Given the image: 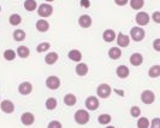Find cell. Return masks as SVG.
Wrapping results in <instances>:
<instances>
[{
    "label": "cell",
    "instance_id": "6da1fadb",
    "mask_svg": "<svg viewBox=\"0 0 160 128\" xmlns=\"http://www.w3.org/2000/svg\"><path fill=\"white\" fill-rule=\"evenodd\" d=\"M73 119H75V122H76L77 125L83 126V125H87L89 122L90 115H89V112L87 111L86 109H80V110H77V111L75 112Z\"/></svg>",
    "mask_w": 160,
    "mask_h": 128
},
{
    "label": "cell",
    "instance_id": "7a4b0ae2",
    "mask_svg": "<svg viewBox=\"0 0 160 128\" xmlns=\"http://www.w3.org/2000/svg\"><path fill=\"white\" fill-rule=\"evenodd\" d=\"M130 39L131 40H134L135 42H140V41H142L146 38V32H144V29L142 27H132L131 29H130Z\"/></svg>",
    "mask_w": 160,
    "mask_h": 128
},
{
    "label": "cell",
    "instance_id": "3957f363",
    "mask_svg": "<svg viewBox=\"0 0 160 128\" xmlns=\"http://www.w3.org/2000/svg\"><path fill=\"white\" fill-rule=\"evenodd\" d=\"M96 94H98V98L107 99L112 94V88L108 83H100L96 88Z\"/></svg>",
    "mask_w": 160,
    "mask_h": 128
},
{
    "label": "cell",
    "instance_id": "277c9868",
    "mask_svg": "<svg viewBox=\"0 0 160 128\" xmlns=\"http://www.w3.org/2000/svg\"><path fill=\"white\" fill-rule=\"evenodd\" d=\"M53 13V6L48 3H43L39 5L38 8V15L41 17V18H47V17L52 16Z\"/></svg>",
    "mask_w": 160,
    "mask_h": 128
},
{
    "label": "cell",
    "instance_id": "5b68a950",
    "mask_svg": "<svg viewBox=\"0 0 160 128\" xmlns=\"http://www.w3.org/2000/svg\"><path fill=\"white\" fill-rule=\"evenodd\" d=\"M84 104H86V108L90 110V111H95L99 109V106H100V100H99V98L95 96H89L86 98V102H84Z\"/></svg>",
    "mask_w": 160,
    "mask_h": 128
},
{
    "label": "cell",
    "instance_id": "8992f818",
    "mask_svg": "<svg viewBox=\"0 0 160 128\" xmlns=\"http://www.w3.org/2000/svg\"><path fill=\"white\" fill-rule=\"evenodd\" d=\"M149 21H151V16H149L147 12H144V11L137 12L136 16H135V22L137 23L138 27H144V25H147V24L149 23Z\"/></svg>",
    "mask_w": 160,
    "mask_h": 128
},
{
    "label": "cell",
    "instance_id": "52a82bcc",
    "mask_svg": "<svg viewBox=\"0 0 160 128\" xmlns=\"http://www.w3.org/2000/svg\"><path fill=\"white\" fill-rule=\"evenodd\" d=\"M60 85H62V81L56 75H51V76H48L47 79H46V86H47L48 89L56 91V89L60 87Z\"/></svg>",
    "mask_w": 160,
    "mask_h": 128
},
{
    "label": "cell",
    "instance_id": "ba28073f",
    "mask_svg": "<svg viewBox=\"0 0 160 128\" xmlns=\"http://www.w3.org/2000/svg\"><path fill=\"white\" fill-rule=\"evenodd\" d=\"M141 102L146 105H151L155 102V94L151 89H144L141 93Z\"/></svg>",
    "mask_w": 160,
    "mask_h": 128
},
{
    "label": "cell",
    "instance_id": "9c48e42d",
    "mask_svg": "<svg viewBox=\"0 0 160 128\" xmlns=\"http://www.w3.org/2000/svg\"><path fill=\"white\" fill-rule=\"evenodd\" d=\"M116 41H117L118 47L125 48V47H128L129 45H130V41H131V39H130V36H129V35H127V34H124V33H119V34L117 35V39H116Z\"/></svg>",
    "mask_w": 160,
    "mask_h": 128
},
{
    "label": "cell",
    "instance_id": "30bf717a",
    "mask_svg": "<svg viewBox=\"0 0 160 128\" xmlns=\"http://www.w3.org/2000/svg\"><path fill=\"white\" fill-rule=\"evenodd\" d=\"M78 25L83 29H88L93 25V18L89 16V15H81L78 17Z\"/></svg>",
    "mask_w": 160,
    "mask_h": 128
},
{
    "label": "cell",
    "instance_id": "8fae6325",
    "mask_svg": "<svg viewBox=\"0 0 160 128\" xmlns=\"http://www.w3.org/2000/svg\"><path fill=\"white\" fill-rule=\"evenodd\" d=\"M21 122L23 123L24 126L29 127V126H32L35 123V115L32 112H23L22 116H21Z\"/></svg>",
    "mask_w": 160,
    "mask_h": 128
},
{
    "label": "cell",
    "instance_id": "7c38bea8",
    "mask_svg": "<svg viewBox=\"0 0 160 128\" xmlns=\"http://www.w3.org/2000/svg\"><path fill=\"white\" fill-rule=\"evenodd\" d=\"M18 92H19V94H22V96H29L32 92V82L24 81L22 83H19V86H18Z\"/></svg>",
    "mask_w": 160,
    "mask_h": 128
},
{
    "label": "cell",
    "instance_id": "4fadbf2b",
    "mask_svg": "<svg viewBox=\"0 0 160 128\" xmlns=\"http://www.w3.org/2000/svg\"><path fill=\"white\" fill-rule=\"evenodd\" d=\"M0 109H1V111L5 112V114H12V112L15 111V104H13V102H11L8 99H5V100L0 102Z\"/></svg>",
    "mask_w": 160,
    "mask_h": 128
},
{
    "label": "cell",
    "instance_id": "5bb4252c",
    "mask_svg": "<svg viewBox=\"0 0 160 128\" xmlns=\"http://www.w3.org/2000/svg\"><path fill=\"white\" fill-rule=\"evenodd\" d=\"M116 74H117V76L119 77V79H127L129 77V75H130V70H129V68L127 65H124V64H122V65H118L117 67V69H116Z\"/></svg>",
    "mask_w": 160,
    "mask_h": 128
},
{
    "label": "cell",
    "instance_id": "9a60e30c",
    "mask_svg": "<svg viewBox=\"0 0 160 128\" xmlns=\"http://www.w3.org/2000/svg\"><path fill=\"white\" fill-rule=\"evenodd\" d=\"M129 62L132 67H140L141 64L143 63V56L141 53H138V52H135V53H132L130 56Z\"/></svg>",
    "mask_w": 160,
    "mask_h": 128
},
{
    "label": "cell",
    "instance_id": "2e32d148",
    "mask_svg": "<svg viewBox=\"0 0 160 128\" xmlns=\"http://www.w3.org/2000/svg\"><path fill=\"white\" fill-rule=\"evenodd\" d=\"M89 72V68L88 65L86 63H83V62H80V63H77L76 65V68H75V72H76V75H78V76H86Z\"/></svg>",
    "mask_w": 160,
    "mask_h": 128
},
{
    "label": "cell",
    "instance_id": "e0dca14e",
    "mask_svg": "<svg viewBox=\"0 0 160 128\" xmlns=\"http://www.w3.org/2000/svg\"><path fill=\"white\" fill-rule=\"evenodd\" d=\"M102 39L105 42H113L117 39V34L113 29H105L102 33Z\"/></svg>",
    "mask_w": 160,
    "mask_h": 128
},
{
    "label": "cell",
    "instance_id": "ac0fdd59",
    "mask_svg": "<svg viewBox=\"0 0 160 128\" xmlns=\"http://www.w3.org/2000/svg\"><path fill=\"white\" fill-rule=\"evenodd\" d=\"M68 57H69V59L72 61V62H75V63H80L81 61H82V52H81L80 50H71V51H69V53H68Z\"/></svg>",
    "mask_w": 160,
    "mask_h": 128
},
{
    "label": "cell",
    "instance_id": "d6986e66",
    "mask_svg": "<svg viewBox=\"0 0 160 128\" xmlns=\"http://www.w3.org/2000/svg\"><path fill=\"white\" fill-rule=\"evenodd\" d=\"M35 27H36V29H38L40 33H45L49 29V23L47 22V19L41 18V19H38V21H36Z\"/></svg>",
    "mask_w": 160,
    "mask_h": 128
},
{
    "label": "cell",
    "instance_id": "ffe728a7",
    "mask_svg": "<svg viewBox=\"0 0 160 128\" xmlns=\"http://www.w3.org/2000/svg\"><path fill=\"white\" fill-rule=\"evenodd\" d=\"M16 53H17V56L19 57V58L24 59V58H28V57L30 56V50H29V47H28V46L21 45V46H18V47H17Z\"/></svg>",
    "mask_w": 160,
    "mask_h": 128
},
{
    "label": "cell",
    "instance_id": "44dd1931",
    "mask_svg": "<svg viewBox=\"0 0 160 128\" xmlns=\"http://www.w3.org/2000/svg\"><path fill=\"white\" fill-rule=\"evenodd\" d=\"M58 59H59V55L57 52H48L45 57V63L47 65H53L58 62Z\"/></svg>",
    "mask_w": 160,
    "mask_h": 128
},
{
    "label": "cell",
    "instance_id": "7402d4cb",
    "mask_svg": "<svg viewBox=\"0 0 160 128\" xmlns=\"http://www.w3.org/2000/svg\"><path fill=\"white\" fill-rule=\"evenodd\" d=\"M23 6H24V10L28 11V12H34V11H36L38 8H39L36 0H25Z\"/></svg>",
    "mask_w": 160,
    "mask_h": 128
},
{
    "label": "cell",
    "instance_id": "603a6c76",
    "mask_svg": "<svg viewBox=\"0 0 160 128\" xmlns=\"http://www.w3.org/2000/svg\"><path fill=\"white\" fill-rule=\"evenodd\" d=\"M108 57L112 59V61H117L122 57V50L120 47H111L108 50Z\"/></svg>",
    "mask_w": 160,
    "mask_h": 128
},
{
    "label": "cell",
    "instance_id": "cb8c5ba5",
    "mask_svg": "<svg viewBox=\"0 0 160 128\" xmlns=\"http://www.w3.org/2000/svg\"><path fill=\"white\" fill-rule=\"evenodd\" d=\"M76 103H77V97L73 93H68L64 96V104L66 106H73Z\"/></svg>",
    "mask_w": 160,
    "mask_h": 128
},
{
    "label": "cell",
    "instance_id": "d4e9b609",
    "mask_svg": "<svg viewBox=\"0 0 160 128\" xmlns=\"http://www.w3.org/2000/svg\"><path fill=\"white\" fill-rule=\"evenodd\" d=\"M148 76L152 77V79H157L160 76V65L159 64H155L152 65L149 69H148Z\"/></svg>",
    "mask_w": 160,
    "mask_h": 128
},
{
    "label": "cell",
    "instance_id": "484cf974",
    "mask_svg": "<svg viewBox=\"0 0 160 128\" xmlns=\"http://www.w3.org/2000/svg\"><path fill=\"white\" fill-rule=\"evenodd\" d=\"M111 121H112V116H111L110 114H101V115H99V117H98V122H99L100 125H102V126L110 125Z\"/></svg>",
    "mask_w": 160,
    "mask_h": 128
},
{
    "label": "cell",
    "instance_id": "4316f807",
    "mask_svg": "<svg viewBox=\"0 0 160 128\" xmlns=\"http://www.w3.org/2000/svg\"><path fill=\"white\" fill-rule=\"evenodd\" d=\"M4 59L5 61H8V62H12V61H15L17 57V53L16 51H13V50H11V48H8V50H5L4 51Z\"/></svg>",
    "mask_w": 160,
    "mask_h": 128
},
{
    "label": "cell",
    "instance_id": "83f0119b",
    "mask_svg": "<svg viewBox=\"0 0 160 128\" xmlns=\"http://www.w3.org/2000/svg\"><path fill=\"white\" fill-rule=\"evenodd\" d=\"M12 36H13V40L15 41L21 42V41H24L27 34H25V32H24L23 29H16V30L13 32V34H12Z\"/></svg>",
    "mask_w": 160,
    "mask_h": 128
},
{
    "label": "cell",
    "instance_id": "f1b7e54d",
    "mask_svg": "<svg viewBox=\"0 0 160 128\" xmlns=\"http://www.w3.org/2000/svg\"><path fill=\"white\" fill-rule=\"evenodd\" d=\"M8 23L11 24V25H13V27L19 25V24L22 23V16L18 15V13H12L10 16V18H8Z\"/></svg>",
    "mask_w": 160,
    "mask_h": 128
},
{
    "label": "cell",
    "instance_id": "f546056e",
    "mask_svg": "<svg viewBox=\"0 0 160 128\" xmlns=\"http://www.w3.org/2000/svg\"><path fill=\"white\" fill-rule=\"evenodd\" d=\"M57 105H58V100H57L54 97H49L47 100H46V103H45L46 109H47V110H49V111L54 110V109L57 108Z\"/></svg>",
    "mask_w": 160,
    "mask_h": 128
},
{
    "label": "cell",
    "instance_id": "4dcf8cb0",
    "mask_svg": "<svg viewBox=\"0 0 160 128\" xmlns=\"http://www.w3.org/2000/svg\"><path fill=\"white\" fill-rule=\"evenodd\" d=\"M129 4L132 10L140 11L144 6V0H129Z\"/></svg>",
    "mask_w": 160,
    "mask_h": 128
},
{
    "label": "cell",
    "instance_id": "1f68e13d",
    "mask_svg": "<svg viewBox=\"0 0 160 128\" xmlns=\"http://www.w3.org/2000/svg\"><path fill=\"white\" fill-rule=\"evenodd\" d=\"M51 48V44L47 42V41H43V42H40L38 46H36V52L38 53H43Z\"/></svg>",
    "mask_w": 160,
    "mask_h": 128
},
{
    "label": "cell",
    "instance_id": "d6a6232c",
    "mask_svg": "<svg viewBox=\"0 0 160 128\" xmlns=\"http://www.w3.org/2000/svg\"><path fill=\"white\" fill-rule=\"evenodd\" d=\"M151 122L147 117H138L137 120V128H149Z\"/></svg>",
    "mask_w": 160,
    "mask_h": 128
},
{
    "label": "cell",
    "instance_id": "836d02e7",
    "mask_svg": "<svg viewBox=\"0 0 160 128\" xmlns=\"http://www.w3.org/2000/svg\"><path fill=\"white\" fill-rule=\"evenodd\" d=\"M130 115L132 116V117H135V119H137V117H140L141 116V109H140V106H131V109H130Z\"/></svg>",
    "mask_w": 160,
    "mask_h": 128
},
{
    "label": "cell",
    "instance_id": "e575fe53",
    "mask_svg": "<svg viewBox=\"0 0 160 128\" xmlns=\"http://www.w3.org/2000/svg\"><path fill=\"white\" fill-rule=\"evenodd\" d=\"M47 128H63V125H62V122H60V121L53 120L48 123Z\"/></svg>",
    "mask_w": 160,
    "mask_h": 128
},
{
    "label": "cell",
    "instance_id": "d590c367",
    "mask_svg": "<svg viewBox=\"0 0 160 128\" xmlns=\"http://www.w3.org/2000/svg\"><path fill=\"white\" fill-rule=\"evenodd\" d=\"M149 128H160V119L159 117H154L151 122Z\"/></svg>",
    "mask_w": 160,
    "mask_h": 128
},
{
    "label": "cell",
    "instance_id": "8d00e7d4",
    "mask_svg": "<svg viewBox=\"0 0 160 128\" xmlns=\"http://www.w3.org/2000/svg\"><path fill=\"white\" fill-rule=\"evenodd\" d=\"M152 19H153V22H155L157 24H160V11H155V12H153Z\"/></svg>",
    "mask_w": 160,
    "mask_h": 128
},
{
    "label": "cell",
    "instance_id": "74e56055",
    "mask_svg": "<svg viewBox=\"0 0 160 128\" xmlns=\"http://www.w3.org/2000/svg\"><path fill=\"white\" fill-rule=\"evenodd\" d=\"M153 48H154V51L160 52V38H158V39H155V40L153 41Z\"/></svg>",
    "mask_w": 160,
    "mask_h": 128
},
{
    "label": "cell",
    "instance_id": "f35d334b",
    "mask_svg": "<svg viewBox=\"0 0 160 128\" xmlns=\"http://www.w3.org/2000/svg\"><path fill=\"white\" fill-rule=\"evenodd\" d=\"M80 5L84 8H90V0H81Z\"/></svg>",
    "mask_w": 160,
    "mask_h": 128
},
{
    "label": "cell",
    "instance_id": "ab89813d",
    "mask_svg": "<svg viewBox=\"0 0 160 128\" xmlns=\"http://www.w3.org/2000/svg\"><path fill=\"white\" fill-rule=\"evenodd\" d=\"M114 4L117 6H125L127 4H129V0H114Z\"/></svg>",
    "mask_w": 160,
    "mask_h": 128
},
{
    "label": "cell",
    "instance_id": "60d3db41",
    "mask_svg": "<svg viewBox=\"0 0 160 128\" xmlns=\"http://www.w3.org/2000/svg\"><path fill=\"white\" fill-rule=\"evenodd\" d=\"M45 1H46V3H48V4H49V3H53L54 0H45Z\"/></svg>",
    "mask_w": 160,
    "mask_h": 128
},
{
    "label": "cell",
    "instance_id": "b9f144b4",
    "mask_svg": "<svg viewBox=\"0 0 160 128\" xmlns=\"http://www.w3.org/2000/svg\"><path fill=\"white\" fill-rule=\"evenodd\" d=\"M106 128H116V127H114V126H107Z\"/></svg>",
    "mask_w": 160,
    "mask_h": 128
},
{
    "label": "cell",
    "instance_id": "7bdbcfd3",
    "mask_svg": "<svg viewBox=\"0 0 160 128\" xmlns=\"http://www.w3.org/2000/svg\"><path fill=\"white\" fill-rule=\"evenodd\" d=\"M0 12H1V6H0Z\"/></svg>",
    "mask_w": 160,
    "mask_h": 128
},
{
    "label": "cell",
    "instance_id": "ee69618b",
    "mask_svg": "<svg viewBox=\"0 0 160 128\" xmlns=\"http://www.w3.org/2000/svg\"><path fill=\"white\" fill-rule=\"evenodd\" d=\"M0 100H1V98H0Z\"/></svg>",
    "mask_w": 160,
    "mask_h": 128
}]
</instances>
